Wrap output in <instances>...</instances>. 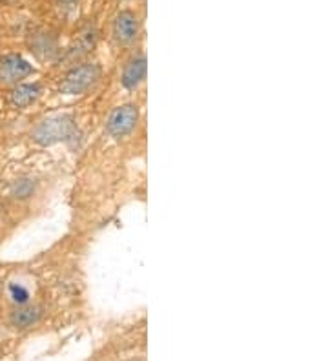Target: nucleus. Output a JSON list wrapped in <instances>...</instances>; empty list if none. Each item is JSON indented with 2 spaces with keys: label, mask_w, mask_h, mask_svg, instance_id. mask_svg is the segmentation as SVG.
<instances>
[{
  "label": "nucleus",
  "mask_w": 328,
  "mask_h": 361,
  "mask_svg": "<svg viewBox=\"0 0 328 361\" xmlns=\"http://www.w3.org/2000/svg\"><path fill=\"white\" fill-rule=\"evenodd\" d=\"M75 133H77V126L70 115H57L37 124L35 130L31 132V139L42 146H51L62 141H70Z\"/></svg>",
  "instance_id": "obj_1"
},
{
  "label": "nucleus",
  "mask_w": 328,
  "mask_h": 361,
  "mask_svg": "<svg viewBox=\"0 0 328 361\" xmlns=\"http://www.w3.org/2000/svg\"><path fill=\"white\" fill-rule=\"evenodd\" d=\"M101 66L95 62H84L79 66H73L61 80L59 92L64 95H83L87 90L95 88V84L101 80Z\"/></svg>",
  "instance_id": "obj_2"
},
{
  "label": "nucleus",
  "mask_w": 328,
  "mask_h": 361,
  "mask_svg": "<svg viewBox=\"0 0 328 361\" xmlns=\"http://www.w3.org/2000/svg\"><path fill=\"white\" fill-rule=\"evenodd\" d=\"M142 33V23L140 17L133 9H119L111 20V37L117 44L131 46L139 40Z\"/></svg>",
  "instance_id": "obj_3"
},
{
  "label": "nucleus",
  "mask_w": 328,
  "mask_h": 361,
  "mask_svg": "<svg viewBox=\"0 0 328 361\" xmlns=\"http://www.w3.org/2000/svg\"><path fill=\"white\" fill-rule=\"evenodd\" d=\"M139 106L135 104H123L115 108L109 114L108 121H106V133L114 139H121V137L130 135L135 126L139 124Z\"/></svg>",
  "instance_id": "obj_4"
},
{
  "label": "nucleus",
  "mask_w": 328,
  "mask_h": 361,
  "mask_svg": "<svg viewBox=\"0 0 328 361\" xmlns=\"http://www.w3.org/2000/svg\"><path fill=\"white\" fill-rule=\"evenodd\" d=\"M33 73V64L18 53H6L0 57V82L4 86H17Z\"/></svg>",
  "instance_id": "obj_5"
},
{
  "label": "nucleus",
  "mask_w": 328,
  "mask_h": 361,
  "mask_svg": "<svg viewBox=\"0 0 328 361\" xmlns=\"http://www.w3.org/2000/svg\"><path fill=\"white\" fill-rule=\"evenodd\" d=\"M146 71H148V62H146L145 55H135L133 59L126 62V66L121 75V84L126 90L139 88L140 84L145 82Z\"/></svg>",
  "instance_id": "obj_6"
},
{
  "label": "nucleus",
  "mask_w": 328,
  "mask_h": 361,
  "mask_svg": "<svg viewBox=\"0 0 328 361\" xmlns=\"http://www.w3.org/2000/svg\"><path fill=\"white\" fill-rule=\"evenodd\" d=\"M40 95H42V86L39 82H20L9 92V104L18 110H24L39 101Z\"/></svg>",
  "instance_id": "obj_7"
},
{
  "label": "nucleus",
  "mask_w": 328,
  "mask_h": 361,
  "mask_svg": "<svg viewBox=\"0 0 328 361\" xmlns=\"http://www.w3.org/2000/svg\"><path fill=\"white\" fill-rule=\"evenodd\" d=\"M40 314L42 312H40L39 307H33V305H18L17 309L11 312V316H9V322H11V325L15 329L24 331V329H30V326H33L39 322Z\"/></svg>",
  "instance_id": "obj_8"
},
{
  "label": "nucleus",
  "mask_w": 328,
  "mask_h": 361,
  "mask_svg": "<svg viewBox=\"0 0 328 361\" xmlns=\"http://www.w3.org/2000/svg\"><path fill=\"white\" fill-rule=\"evenodd\" d=\"M11 298H13L15 303L26 305L28 300H30V292H28L24 286L13 285V286H11Z\"/></svg>",
  "instance_id": "obj_9"
},
{
  "label": "nucleus",
  "mask_w": 328,
  "mask_h": 361,
  "mask_svg": "<svg viewBox=\"0 0 328 361\" xmlns=\"http://www.w3.org/2000/svg\"><path fill=\"white\" fill-rule=\"evenodd\" d=\"M55 2L62 6H75V4H79V2H83V0H55Z\"/></svg>",
  "instance_id": "obj_10"
},
{
  "label": "nucleus",
  "mask_w": 328,
  "mask_h": 361,
  "mask_svg": "<svg viewBox=\"0 0 328 361\" xmlns=\"http://www.w3.org/2000/svg\"><path fill=\"white\" fill-rule=\"evenodd\" d=\"M2 4H13V2H17V0H0Z\"/></svg>",
  "instance_id": "obj_11"
}]
</instances>
